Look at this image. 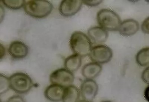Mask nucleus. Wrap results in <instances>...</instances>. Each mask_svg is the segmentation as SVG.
Segmentation results:
<instances>
[{"mask_svg": "<svg viewBox=\"0 0 149 102\" xmlns=\"http://www.w3.org/2000/svg\"><path fill=\"white\" fill-rule=\"evenodd\" d=\"M25 12L33 18H42L48 16L52 11V4L45 0H30L25 2L24 6Z\"/></svg>", "mask_w": 149, "mask_h": 102, "instance_id": "1", "label": "nucleus"}, {"mask_svg": "<svg viewBox=\"0 0 149 102\" xmlns=\"http://www.w3.org/2000/svg\"><path fill=\"white\" fill-rule=\"evenodd\" d=\"M70 48L74 54L81 57L89 55L92 49V43L88 37L79 31L74 32L70 37Z\"/></svg>", "mask_w": 149, "mask_h": 102, "instance_id": "2", "label": "nucleus"}, {"mask_svg": "<svg viewBox=\"0 0 149 102\" xmlns=\"http://www.w3.org/2000/svg\"><path fill=\"white\" fill-rule=\"evenodd\" d=\"M97 21L100 27L106 31L118 30L121 23L119 16L110 9H102L98 12Z\"/></svg>", "mask_w": 149, "mask_h": 102, "instance_id": "3", "label": "nucleus"}, {"mask_svg": "<svg viewBox=\"0 0 149 102\" xmlns=\"http://www.w3.org/2000/svg\"><path fill=\"white\" fill-rule=\"evenodd\" d=\"M10 88L19 94L27 93L33 86L31 78L24 73H15L9 78Z\"/></svg>", "mask_w": 149, "mask_h": 102, "instance_id": "4", "label": "nucleus"}, {"mask_svg": "<svg viewBox=\"0 0 149 102\" xmlns=\"http://www.w3.org/2000/svg\"><path fill=\"white\" fill-rule=\"evenodd\" d=\"M74 79L73 73L65 68L56 70L50 76V81L52 84L57 85L63 88L72 85Z\"/></svg>", "mask_w": 149, "mask_h": 102, "instance_id": "5", "label": "nucleus"}, {"mask_svg": "<svg viewBox=\"0 0 149 102\" xmlns=\"http://www.w3.org/2000/svg\"><path fill=\"white\" fill-rule=\"evenodd\" d=\"M89 55L94 63L103 64L110 61L112 58L113 51L107 46L98 45L92 48Z\"/></svg>", "mask_w": 149, "mask_h": 102, "instance_id": "6", "label": "nucleus"}, {"mask_svg": "<svg viewBox=\"0 0 149 102\" xmlns=\"http://www.w3.org/2000/svg\"><path fill=\"white\" fill-rule=\"evenodd\" d=\"M82 3V1L81 0H64L61 2L58 10L64 16H71L79 11Z\"/></svg>", "mask_w": 149, "mask_h": 102, "instance_id": "7", "label": "nucleus"}, {"mask_svg": "<svg viewBox=\"0 0 149 102\" xmlns=\"http://www.w3.org/2000/svg\"><path fill=\"white\" fill-rule=\"evenodd\" d=\"M97 84L93 79H87L82 83L81 87V94L84 100L91 102L98 93Z\"/></svg>", "mask_w": 149, "mask_h": 102, "instance_id": "8", "label": "nucleus"}, {"mask_svg": "<svg viewBox=\"0 0 149 102\" xmlns=\"http://www.w3.org/2000/svg\"><path fill=\"white\" fill-rule=\"evenodd\" d=\"M8 52L10 56L14 59H23L27 55L29 48L23 42L19 41H15L9 46Z\"/></svg>", "mask_w": 149, "mask_h": 102, "instance_id": "9", "label": "nucleus"}, {"mask_svg": "<svg viewBox=\"0 0 149 102\" xmlns=\"http://www.w3.org/2000/svg\"><path fill=\"white\" fill-rule=\"evenodd\" d=\"M139 28V23L135 20H126L121 23L119 30L120 34L123 36H132L138 31Z\"/></svg>", "mask_w": 149, "mask_h": 102, "instance_id": "10", "label": "nucleus"}, {"mask_svg": "<svg viewBox=\"0 0 149 102\" xmlns=\"http://www.w3.org/2000/svg\"><path fill=\"white\" fill-rule=\"evenodd\" d=\"M64 88L57 85L52 84L45 90V97L50 101H61L63 98Z\"/></svg>", "mask_w": 149, "mask_h": 102, "instance_id": "11", "label": "nucleus"}, {"mask_svg": "<svg viewBox=\"0 0 149 102\" xmlns=\"http://www.w3.org/2000/svg\"><path fill=\"white\" fill-rule=\"evenodd\" d=\"M89 39L93 43L100 44L104 43L108 37V33L100 27L91 28L88 31Z\"/></svg>", "mask_w": 149, "mask_h": 102, "instance_id": "12", "label": "nucleus"}, {"mask_svg": "<svg viewBox=\"0 0 149 102\" xmlns=\"http://www.w3.org/2000/svg\"><path fill=\"white\" fill-rule=\"evenodd\" d=\"M102 71V67L98 63H91L84 66L82 75L87 79H93L97 77Z\"/></svg>", "mask_w": 149, "mask_h": 102, "instance_id": "13", "label": "nucleus"}, {"mask_svg": "<svg viewBox=\"0 0 149 102\" xmlns=\"http://www.w3.org/2000/svg\"><path fill=\"white\" fill-rule=\"evenodd\" d=\"M80 92L75 86L70 85L64 88L62 102H77Z\"/></svg>", "mask_w": 149, "mask_h": 102, "instance_id": "14", "label": "nucleus"}, {"mask_svg": "<svg viewBox=\"0 0 149 102\" xmlns=\"http://www.w3.org/2000/svg\"><path fill=\"white\" fill-rule=\"evenodd\" d=\"M81 57L74 54L65 59L64 66L65 68L73 73L79 69L81 65Z\"/></svg>", "mask_w": 149, "mask_h": 102, "instance_id": "15", "label": "nucleus"}, {"mask_svg": "<svg viewBox=\"0 0 149 102\" xmlns=\"http://www.w3.org/2000/svg\"><path fill=\"white\" fill-rule=\"evenodd\" d=\"M136 60L140 66L145 67L148 65L149 63V48H144L140 50L137 54Z\"/></svg>", "mask_w": 149, "mask_h": 102, "instance_id": "16", "label": "nucleus"}, {"mask_svg": "<svg viewBox=\"0 0 149 102\" xmlns=\"http://www.w3.org/2000/svg\"><path fill=\"white\" fill-rule=\"evenodd\" d=\"M3 3L6 7L9 9L17 10L23 7L24 5L25 1L24 0H18V1H9L4 0L3 1Z\"/></svg>", "mask_w": 149, "mask_h": 102, "instance_id": "17", "label": "nucleus"}, {"mask_svg": "<svg viewBox=\"0 0 149 102\" xmlns=\"http://www.w3.org/2000/svg\"><path fill=\"white\" fill-rule=\"evenodd\" d=\"M9 88V78L0 74V95L6 93Z\"/></svg>", "mask_w": 149, "mask_h": 102, "instance_id": "18", "label": "nucleus"}, {"mask_svg": "<svg viewBox=\"0 0 149 102\" xmlns=\"http://www.w3.org/2000/svg\"><path fill=\"white\" fill-rule=\"evenodd\" d=\"M5 102H26V101L21 95H16L9 97Z\"/></svg>", "mask_w": 149, "mask_h": 102, "instance_id": "19", "label": "nucleus"}, {"mask_svg": "<svg viewBox=\"0 0 149 102\" xmlns=\"http://www.w3.org/2000/svg\"><path fill=\"white\" fill-rule=\"evenodd\" d=\"M142 31L146 34H149V17L145 20L141 26Z\"/></svg>", "mask_w": 149, "mask_h": 102, "instance_id": "20", "label": "nucleus"}, {"mask_svg": "<svg viewBox=\"0 0 149 102\" xmlns=\"http://www.w3.org/2000/svg\"><path fill=\"white\" fill-rule=\"evenodd\" d=\"M149 67H148L145 69L142 73V79L143 81L147 84H149Z\"/></svg>", "mask_w": 149, "mask_h": 102, "instance_id": "21", "label": "nucleus"}, {"mask_svg": "<svg viewBox=\"0 0 149 102\" xmlns=\"http://www.w3.org/2000/svg\"><path fill=\"white\" fill-rule=\"evenodd\" d=\"M102 1H82L83 3L90 6H98L102 3Z\"/></svg>", "mask_w": 149, "mask_h": 102, "instance_id": "22", "label": "nucleus"}, {"mask_svg": "<svg viewBox=\"0 0 149 102\" xmlns=\"http://www.w3.org/2000/svg\"><path fill=\"white\" fill-rule=\"evenodd\" d=\"M6 54V49L4 46L0 43V59L4 57Z\"/></svg>", "mask_w": 149, "mask_h": 102, "instance_id": "23", "label": "nucleus"}, {"mask_svg": "<svg viewBox=\"0 0 149 102\" xmlns=\"http://www.w3.org/2000/svg\"><path fill=\"white\" fill-rule=\"evenodd\" d=\"M5 15V10L2 6L0 5V23L3 21Z\"/></svg>", "mask_w": 149, "mask_h": 102, "instance_id": "24", "label": "nucleus"}, {"mask_svg": "<svg viewBox=\"0 0 149 102\" xmlns=\"http://www.w3.org/2000/svg\"><path fill=\"white\" fill-rule=\"evenodd\" d=\"M149 86H148L145 90L144 92L145 97H146L148 101L149 100Z\"/></svg>", "mask_w": 149, "mask_h": 102, "instance_id": "25", "label": "nucleus"}, {"mask_svg": "<svg viewBox=\"0 0 149 102\" xmlns=\"http://www.w3.org/2000/svg\"><path fill=\"white\" fill-rule=\"evenodd\" d=\"M79 102H91L86 101L84 100L81 101H80Z\"/></svg>", "mask_w": 149, "mask_h": 102, "instance_id": "26", "label": "nucleus"}, {"mask_svg": "<svg viewBox=\"0 0 149 102\" xmlns=\"http://www.w3.org/2000/svg\"><path fill=\"white\" fill-rule=\"evenodd\" d=\"M102 102H112L110 101H102Z\"/></svg>", "mask_w": 149, "mask_h": 102, "instance_id": "27", "label": "nucleus"}, {"mask_svg": "<svg viewBox=\"0 0 149 102\" xmlns=\"http://www.w3.org/2000/svg\"><path fill=\"white\" fill-rule=\"evenodd\" d=\"M0 102H2V100H1V99H0Z\"/></svg>", "mask_w": 149, "mask_h": 102, "instance_id": "28", "label": "nucleus"}]
</instances>
